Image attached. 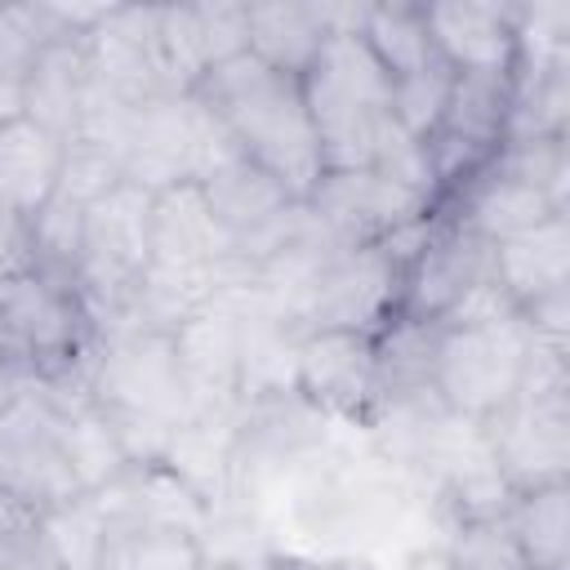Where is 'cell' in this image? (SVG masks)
Returning a JSON list of instances; mask_svg holds the SVG:
<instances>
[{"mask_svg": "<svg viewBox=\"0 0 570 570\" xmlns=\"http://www.w3.org/2000/svg\"><path fill=\"white\" fill-rule=\"evenodd\" d=\"M200 107L227 129V138L249 156L258 169H267L294 200H307L321 183V147L312 134L303 80L263 67L258 58L240 53L223 67H214L196 89Z\"/></svg>", "mask_w": 570, "mask_h": 570, "instance_id": "obj_1", "label": "cell"}, {"mask_svg": "<svg viewBox=\"0 0 570 570\" xmlns=\"http://www.w3.org/2000/svg\"><path fill=\"white\" fill-rule=\"evenodd\" d=\"M303 98L325 174L370 169L383 125L392 120V80L365 49L361 31H334L303 76Z\"/></svg>", "mask_w": 570, "mask_h": 570, "instance_id": "obj_2", "label": "cell"}, {"mask_svg": "<svg viewBox=\"0 0 570 570\" xmlns=\"http://www.w3.org/2000/svg\"><path fill=\"white\" fill-rule=\"evenodd\" d=\"M481 436L512 494L570 481V374L561 347H530L521 387L481 419Z\"/></svg>", "mask_w": 570, "mask_h": 570, "instance_id": "obj_3", "label": "cell"}, {"mask_svg": "<svg viewBox=\"0 0 570 570\" xmlns=\"http://www.w3.org/2000/svg\"><path fill=\"white\" fill-rule=\"evenodd\" d=\"M98 325L76 285L45 272L0 281V356L58 392H89Z\"/></svg>", "mask_w": 570, "mask_h": 570, "instance_id": "obj_4", "label": "cell"}, {"mask_svg": "<svg viewBox=\"0 0 570 570\" xmlns=\"http://www.w3.org/2000/svg\"><path fill=\"white\" fill-rule=\"evenodd\" d=\"M423 223L379 240V245H356L343 249L325 263V272L298 294V303L285 312L298 334L316 330H356V334H379L401 303V276L410 254L423 240Z\"/></svg>", "mask_w": 570, "mask_h": 570, "instance_id": "obj_5", "label": "cell"}, {"mask_svg": "<svg viewBox=\"0 0 570 570\" xmlns=\"http://www.w3.org/2000/svg\"><path fill=\"white\" fill-rule=\"evenodd\" d=\"M147 258H151V191L120 178L89 205L80 232L76 294L89 307L98 334H107L125 316L147 272Z\"/></svg>", "mask_w": 570, "mask_h": 570, "instance_id": "obj_6", "label": "cell"}, {"mask_svg": "<svg viewBox=\"0 0 570 570\" xmlns=\"http://www.w3.org/2000/svg\"><path fill=\"white\" fill-rule=\"evenodd\" d=\"M530 347L534 338L517 312L441 321V347H436L441 405L472 423L490 419L521 387Z\"/></svg>", "mask_w": 570, "mask_h": 570, "instance_id": "obj_7", "label": "cell"}, {"mask_svg": "<svg viewBox=\"0 0 570 570\" xmlns=\"http://www.w3.org/2000/svg\"><path fill=\"white\" fill-rule=\"evenodd\" d=\"M512 116V71H454L450 98L423 138L436 191L450 196L472 174H481L508 142Z\"/></svg>", "mask_w": 570, "mask_h": 570, "instance_id": "obj_8", "label": "cell"}, {"mask_svg": "<svg viewBox=\"0 0 570 570\" xmlns=\"http://www.w3.org/2000/svg\"><path fill=\"white\" fill-rule=\"evenodd\" d=\"M490 285H499L494 281V245L481 240L459 218L432 209L423 240L405 263L396 316L450 321L459 307H468Z\"/></svg>", "mask_w": 570, "mask_h": 570, "instance_id": "obj_9", "label": "cell"}, {"mask_svg": "<svg viewBox=\"0 0 570 570\" xmlns=\"http://www.w3.org/2000/svg\"><path fill=\"white\" fill-rule=\"evenodd\" d=\"M89 401L102 410H129L178 428L187 419V392L174 356V334L160 330H111L98 334Z\"/></svg>", "mask_w": 570, "mask_h": 570, "instance_id": "obj_10", "label": "cell"}, {"mask_svg": "<svg viewBox=\"0 0 570 570\" xmlns=\"http://www.w3.org/2000/svg\"><path fill=\"white\" fill-rule=\"evenodd\" d=\"M0 494L31 517L85 494L67 463L53 405L36 387L0 414Z\"/></svg>", "mask_w": 570, "mask_h": 570, "instance_id": "obj_11", "label": "cell"}, {"mask_svg": "<svg viewBox=\"0 0 570 570\" xmlns=\"http://www.w3.org/2000/svg\"><path fill=\"white\" fill-rule=\"evenodd\" d=\"M307 214L316 218V227L338 240L343 249L356 245H379L423 218H432L436 200L379 174V169H338V174H321V183L312 187V196L303 200Z\"/></svg>", "mask_w": 570, "mask_h": 570, "instance_id": "obj_12", "label": "cell"}, {"mask_svg": "<svg viewBox=\"0 0 570 570\" xmlns=\"http://www.w3.org/2000/svg\"><path fill=\"white\" fill-rule=\"evenodd\" d=\"M156 31H160V4H111L107 18L85 36L89 76L125 107L183 94L160 58Z\"/></svg>", "mask_w": 570, "mask_h": 570, "instance_id": "obj_13", "label": "cell"}, {"mask_svg": "<svg viewBox=\"0 0 570 570\" xmlns=\"http://www.w3.org/2000/svg\"><path fill=\"white\" fill-rule=\"evenodd\" d=\"M289 387L330 423L361 428L374 405V334L316 330L298 338Z\"/></svg>", "mask_w": 570, "mask_h": 570, "instance_id": "obj_14", "label": "cell"}, {"mask_svg": "<svg viewBox=\"0 0 570 570\" xmlns=\"http://www.w3.org/2000/svg\"><path fill=\"white\" fill-rule=\"evenodd\" d=\"M174 356L187 392V419L240 410V343L227 289L174 330Z\"/></svg>", "mask_w": 570, "mask_h": 570, "instance_id": "obj_15", "label": "cell"}, {"mask_svg": "<svg viewBox=\"0 0 570 570\" xmlns=\"http://www.w3.org/2000/svg\"><path fill=\"white\" fill-rule=\"evenodd\" d=\"M365 4H334V0H272V4H245V53L258 58L272 71L307 76L321 45L334 31H361Z\"/></svg>", "mask_w": 570, "mask_h": 570, "instance_id": "obj_16", "label": "cell"}, {"mask_svg": "<svg viewBox=\"0 0 570 570\" xmlns=\"http://www.w3.org/2000/svg\"><path fill=\"white\" fill-rule=\"evenodd\" d=\"M160 58L183 94H191L214 67L245 53L249 27L245 4L200 0V4H160Z\"/></svg>", "mask_w": 570, "mask_h": 570, "instance_id": "obj_17", "label": "cell"}, {"mask_svg": "<svg viewBox=\"0 0 570 570\" xmlns=\"http://www.w3.org/2000/svg\"><path fill=\"white\" fill-rule=\"evenodd\" d=\"M432 49L454 71H512L517 4L512 0H441L423 4Z\"/></svg>", "mask_w": 570, "mask_h": 570, "instance_id": "obj_18", "label": "cell"}, {"mask_svg": "<svg viewBox=\"0 0 570 570\" xmlns=\"http://www.w3.org/2000/svg\"><path fill=\"white\" fill-rule=\"evenodd\" d=\"M436 347H441V321L392 316L374 334V405H370V414L441 401L436 396Z\"/></svg>", "mask_w": 570, "mask_h": 570, "instance_id": "obj_19", "label": "cell"}, {"mask_svg": "<svg viewBox=\"0 0 570 570\" xmlns=\"http://www.w3.org/2000/svg\"><path fill=\"white\" fill-rule=\"evenodd\" d=\"M85 98H89V53L80 36L49 40L31 71H27V94H22V116L49 129L62 142L80 138L85 120Z\"/></svg>", "mask_w": 570, "mask_h": 570, "instance_id": "obj_20", "label": "cell"}, {"mask_svg": "<svg viewBox=\"0 0 570 570\" xmlns=\"http://www.w3.org/2000/svg\"><path fill=\"white\" fill-rule=\"evenodd\" d=\"M436 209L450 214V218H459L463 227H472L490 245L503 240V236H517V232H525V227H534V223H543L552 214H561L543 191L508 178L494 165H485L463 187H454L450 196H441Z\"/></svg>", "mask_w": 570, "mask_h": 570, "instance_id": "obj_21", "label": "cell"}, {"mask_svg": "<svg viewBox=\"0 0 570 570\" xmlns=\"http://www.w3.org/2000/svg\"><path fill=\"white\" fill-rule=\"evenodd\" d=\"M494 281L512 298V307H525L552 289L570 285V214H552L517 236L494 240Z\"/></svg>", "mask_w": 570, "mask_h": 570, "instance_id": "obj_22", "label": "cell"}, {"mask_svg": "<svg viewBox=\"0 0 570 570\" xmlns=\"http://www.w3.org/2000/svg\"><path fill=\"white\" fill-rule=\"evenodd\" d=\"M570 129V49H517L508 138H566Z\"/></svg>", "mask_w": 570, "mask_h": 570, "instance_id": "obj_23", "label": "cell"}, {"mask_svg": "<svg viewBox=\"0 0 570 570\" xmlns=\"http://www.w3.org/2000/svg\"><path fill=\"white\" fill-rule=\"evenodd\" d=\"M196 187H200L205 205L214 209V218L223 223V232L232 236V245L245 240V236H254V232H263L272 218H281L294 205V196L267 169H258L240 151L223 156Z\"/></svg>", "mask_w": 570, "mask_h": 570, "instance_id": "obj_24", "label": "cell"}, {"mask_svg": "<svg viewBox=\"0 0 570 570\" xmlns=\"http://www.w3.org/2000/svg\"><path fill=\"white\" fill-rule=\"evenodd\" d=\"M62 160H67L62 138H53L27 116L4 120L0 125V205L18 209L22 218H36L58 187Z\"/></svg>", "mask_w": 570, "mask_h": 570, "instance_id": "obj_25", "label": "cell"}, {"mask_svg": "<svg viewBox=\"0 0 570 570\" xmlns=\"http://www.w3.org/2000/svg\"><path fill=\"white\" fill-rule=\"evenodd\" d=\"M503 521L530 570H570V481L517 490Z\"/></svg>", "mask_w": 570, "mask_h": 570, "instance_id": "obj_26", "label": "cell"}, {"mask_svg": "<svg viewBox=\"0 0 570 570\" xmlns=\"http://www.w3.org/2000/svg\"><path fill=\"white\" fill-rule=\"evenodd\" d=\"M62 36L76 31L58 18V4H0V125L22 116L27 71L36 53Z\"/></svg>", "mask_w": 570, "mask_h": 570, "instance_id": "obj_27", "label": "cell"}, {"mask_svg": "<svg viewBox=\"0 0 570 570\" xmlns=\"http://www.w3.org/2000/svg\"><path fill=\"white\" fill-rule=\"evenodd\" d=\"M361 40L379 58V67L387 71V80H396V76L423 67L428 58H436L432 36H428V22H423V4H410V0L365 4Z\"/></svg>", "mask_w": 570, "mask_h": 570, "instance_id": "obj_28", "label": "cell"}, {"mask_svg": "<svg viewBox=\"0 0 570 570\" xmlns=\"http://www.w3.org/2000/svg\"><path fill=\"white\" fill-rule=\"evenodd\" d=\"M445 570H530L503 512L494 517H445L441 539Z\"/></svg>", "mask_w": 570, "mask_h": 570, "instance_id": "obj_29", "label": "cell"}, {"mask_svg": "<svg viewBox=\"0 0 570 570\" xmlns=\"http://www.w3.org/2000/svg\"><path fill=\"white\" fill-rule=\"evenodd\" d=\"M490 165L543 191L561 214H570V142L566 138H508Z\"/></svg>", "mask_w": 570, "mask_h": 570, "instance_id": "obj_30", "label": "cell"}, {"mask_svg": "<svg viewBox=\"0 0 570 570\" xmlns=\"http://www.w3.org/2000/svg\"><path fill=\"white\" fill-rule=\"evenodd\" d=\"M40 530L62 561V570H98L102 548H107V517L94 494H76L71 503L53 508L40 517Z\"/></svg>", "mask_w": 570, "mask_h": 570, "instance_id": "obj_31", "label": "cell"}, {"mask_svg": "<svg viewBox=\"0 0 570 570\" xmlns=\"http://www.w3.org/2000/svg\"><path fill=\"white\" fill-rule=\"evenodd\" d=\"M450 85H454V67H450L441 53L428 58L423 67L396 76V80H392V120H396L410 138L423 142V138L432 134V125H436L445 98H450Z\"/></svg>", "mask_w": 570, "mask_h": 570, "instance_id": "obj_32", "label": "cell"}, {"mask_svg": "<svg viewBox=\"0 0 570 570\" xmlns=\"http://www.w3.org/2000/svg\"><path fill=\"white\" fill-rule=\"evenodd\" d=\"M31 218H22L18 209L0 205V281L31 272Z\"/></svg>", "mask_w": 570, "mask_h": 570, "instance_id": "obj_33", "label": "cell"}, {"mask_svg": "<svg viewBox=\"0 0 570 570\" xmlns=\"http://www.w3.org/2000/svg\"><path fill=\"white\" fill-rule=\"evenodd\" d=\"M31 387H36V379H31L22 365H13V361L0 356V414H4L13 401H22Z\"/></svg>", "mask_w": 570, "mask_h": 570, "instance_id": "obj_34", "label": "cell"}]
</instances>
